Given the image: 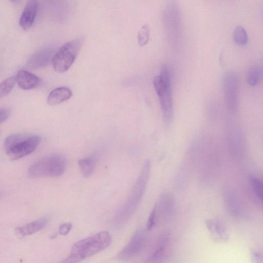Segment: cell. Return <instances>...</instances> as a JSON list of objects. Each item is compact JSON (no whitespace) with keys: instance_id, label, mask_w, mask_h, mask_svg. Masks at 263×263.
Segmentation results:
<instances>
[{"instance_id":"cell-15","label":"cell","mask_w":263,"mask_h":263,"mask_svg":"<svg viewBox=\"0 0 263 263\" xmlns=\"http://www.w3.org/2000/svg\"><path fill=\"white\" fill-rule=\"evenodd\" d=\"M72 95L71 90L66 87H59L52 90L48 95L47 102L50 105H55L69 99Z\"/></svg>"},{"instance_id":"cell-14","label":"cell","mask_w":263,"mask_h":263,"mask_svg":"<svg viewBox=\"0 0 263 263\" xmlns=\"http://www.w3.org/2000/svg\"><path fill=\"white\" fill-rule=\"evenodd\" d=\"M170 239V234L164 232L159 236L157 246L153 253L147 259V263H160L166 252V249Z\"/></svg>"},{"instance_id":"cell-27","label":"cell","mask_w":263,"mask_h":263,"mask_svg":"<svg viewBox=\"0 0 263 263\" xmlns=\"http://www.w3.org/2000/svg\"><path fill=\"white\" fill-rule=\"evenodd\" d=\"M80 261H81L77 256L70 253L67 257L59 263H79Z\"/></svg>"},{"instance_id":"cell-12","label":"cell","mask_w":263,"mask_h":263,"mask_svg":"<svg viewBox=\"0 0 263 263\" xmlns=\"http://www.w3.org/2000/svg\"><path fill=\"white\" fill-rule=\"evenodd\" d=\"M53 52L50 48H44L36 51L28 59V67L36 69L47 66L52 61L54 55Z\"/></svg>"},{"instance_id":"cell-3","label":"cell","mask_w":263,"mask_h":263,"mask_svg":"<svg viewBox=\"0 0 263 263\" xmlns=\"http://www.w3.org/2000/svg\"><path fill=\"white\" fill-rule=\"evenodd\" d=\"M111 241L112 238L109 232L101 231L76 242L70 253L82 261L105 250Z\"/></svg>"},{"instance_id":"cell-7","label":"cell","mask_w":263,"mask_h":263,"mask_svg":"<svg viewBox=\"0 0 263 263\" xmlns=\"http://www.w3.org/2000/svg\"><path fill=\"white\" fill-rule=\"evenodd\" d=\"M163 23L168 40L173 47H176L180 41L181 21L178 6L171 2L163 12Z\"/></svg>"},{"instance_id":"cell-19","label":"cell","mask_w":263,"mask_h":263,"mask_svg":"<svg viewBox=\"0 0 263 263\" xmlns=\"http://www.w3.org/2000/svg\"><path fill=\"white\" fill-rule=\"evenodd\" d=\"M262 76V67L259 65H255L248 71L246 75V80L250 85L255 86L260 82Z\"/></svg>"},{"instance_id":"cell-2","label":"cell","mask_w":263,"mask_h":263,"mask_svg":"<svg viewBox=\"0 0 263 263\" xmlns=\"http://www.w3.org/2000/svg\"><path fill=\"white\" fill-rule=\"evenodd\" d=\"M153 84L158 96L164 120L166 124L172 121L173 114L171 74L168 66L163 64L159 75L153 79Z\"/></svg>"},{"instance_id":"cell-11","label":"cell","mask_w":263,"mask_h":263,"mask_svg":"<svg viewBox=\"0 0 263 263\" xmlns=\"http://www.w3.org/2000/svg\"><path fill=\"white\" fill-rule=\"evenodd\" d=\"M38 9V2L35 0L27 2L20 18V25L25 30H29L33 24Z\"/></svg>"},{"instance_id":"cell-22","label":"cell","mask_w":263,"mask_h":263,"mask_svg":"<svg viewBox=\"0 0 263 263\" xmlns=\"http://www.w3.org/2000/svg\"><path fill=\"white\" fill-rule=\"evenodd\" d=\"M251 186L258 198L262 201L263 196V185L261 180L254 176L249 177Z\"/></svg>"},{"instance_id":"cell-25","label":"cell","mask_w":263,"mask_h":263,"mask_svg":"<svg viewBox=\"0 0 263 263\" xmlns=\"http://www.w3.org/2000/svg\"><path fill=\"white\" fill-rule=\"evenodd\" d=\"M72 228L70 223H65L61 225L59 228V233L62 235H67Z\"/></svg>"},{"instance_id":"cell-8","label":"cell","mask_w":263,"mask_h":263,"mask_svg":"<svg viewBox=\"0 0 263 263\" xmlns=\"http://www.w3.org/2000/svg\"><path fill=\"white\" fill-rule=\"evenodd\" d=\"M222 89L226 105L230 111L235 112L239 106V79L233 71L226 72L222 78Z\"/></svg>"},{"instance_id":"cell-20","label":"cell","mask_w":263,"mask_h":263,"mask_svg":"<svg viewBox=\"0 0 263 263\" xmlns=\"http://www.w3.org/2000/svg\"><path fill=\"white\" fill-rule=\"evenodd\" d=\"M16 83V76L6 78L0 83V99L7 95Z\"/></svg>"},{"instance_id":"cell-1","label":"cell","mask_w":263,"mask_h":263,"mask_svg":"<svg viewBox=\"0 0 263 263\" xmlns=\"http://www.w3.org/2000/svg\"><path fill=\"white\" fill-rule=\"evenodd\" d=\"M150 170L151 162L146 160L125 202L114 218L113 222L116 227L124 224L137 210L144 193Z\"/></svg>"},{"instance_id":"cell-4","label":"cell","mask_w":263,"mask_h":263,"mask_svg":"<svg viewBox=\"0 0 263 263\" xmlns=\"http://www.w3.org/2000/svg\"><path fill=\"white\" fill-rule=\"evenodd\" d=\"M40 141L41 138L37 136L15 134L6 138L4 148L9 158L15 160L32 153Z\"/></svg>"},{"instance_id":"cell-10","label":"cell","mask_w":263,"mask_h":263,"mask_svg":"<svg viewBox=\"0 0 263 263\" xmlns=\"http://www.w3.org/2000/svg\"><path fill=\"white\" fill-rule=\"evenodd\" d=\"M205 223L215 241L227 242L228 240V230L224 222L221 219L216 218L208 219Z\"/></svg>"},{"instance_id":"cell-26","label":"cell","mask_w":263,"mask_h":263,"mask_svg":"<svg viewBox=\"0 0 263 263\" xmlns=\"http://www.w3.org/2000/svg\"><path fill=\"white\" fill-rule=\"evenodd\" d=\"M11 114V110L8 108H0V124L6 120Z\"/></svg>"},{"instance_id":"cell-24","label":"cell","mask_w":263,"mask_h":263,"mask_svg":"<svg viewBox=\"0 0 263 263\" xmlns=\"http://www.w3.org/2000/svg\"><path fill=\"white\" fill-rule=\"evenodd\" d=\"M157 213L156 206L154 208L151 212L146 223V229L148 231L152 230L155 226L157 220Z\"/></svg>"},{"instance_id":"cell-21","label":"cell","mask_w":263,"mask_h":263,"mask_svg":"<svg viewBox=\"0 0 263 263\" xmlns=\"http://www.w3.org/2000/svg\"><path fill=\"white\" fill-rule=\"evenodd\" d=\"M234 41L238 45H245L248 40L247 32L242 26H237L233 32Z\"/></svg>"},{"instance_id":"cell-23","label":"cell","mask_w":263,"mask_h":263,"mask_svg":"<svg viewBox=\"0 0 263 263\" xmlns=\"http://www.w3.org/2000/svg\"><path fill=\"white\" fill-rule=\"evenodd\" d=\"M150 34V28L147 24L144 25L140 29L138 34V43L141 46L145 45L148 42Z\"/></svg>"},{"instance_id":"cell-18","label":"cell","mask_w":263,"mask_h":263,"mask_svg":"<svg viewBox=\"0 0 263 263\" xmlns=\"http://www.w3.org/2000/svg\"><path fill=\"white\" fill-rule=\"evenodd\" d=\"M226 205L230 214L235 218L241 215V210L237 198L233 194L229 193L226 196Z\"/></svg>"},{"instance_id":"cell-5","label":"cell","mask_w":263,"mask_h":263,"mask_svg":"<svg viewBox=\"0 0 263 263\" xmlns=\"http://www.w3.org/2000/svg\"><path fill=\"white\" fill-rule=\"evenodd\" d=\"M65 158L59 155L47 156L33 163L28 169L29 175L33 178L57 177L64 172Z\"/></svg>"},{"instance_id":"cell-9","label":"cell","mask_w":263,"mask_h":263,"mask_svg":"<svg viewBox=\"0 0 263 263\" xmlns=\"http://www.w3.org/2000/svg\"><path fill=\"white\" fill-rule=\"evenodd\" d=\"M146 239L145 231L139 229L134 233L128 243L118 253L117 258L124 261L137 255L144 248Z\"/></svg>"},{"instance_id":"cell-6","label":"cell","mask_w":263,"mask_h":263,"mask_svg":"<svg viewBox=\"0 0 263 263\" xmlns=\"http://www.w3.org/2000/svg\"><path fill=\"white\" fill-rule=\"evenodd\" d=\"M83 38L80 37L64 44L54 54L53 68L58 73H63L73 63L82 46Z\"/></svg>"},{"instance_id":"cell-13","label":"cell","mask_w":263,"mask_h":263,"mask_svg":"<svg viewBox=\"0 0 263 263\" xmlns=\"http://www.w3.org/2000/svg\"><path fill=\"white\" fill-rule=\"evenodd\" d=\"M16 79L19 87L24 90L35 88L39 86L42 82L39 77L23 69L18 71Z\"/></svg>"},{"instance_id":"cell-17","label":"cell","mask_w":263,"mask_h":263,"mask_svg":"<svg viewBox=\"0 0 263 263\" xmlns=\"http://www.w3.org/2000/svg\"><path fill=\"white\" fill-rule=\"evenodd\" d=\"M78 164L84 177H89L93 173L96 164V157L91 156L79 160Z\"/></svg>"},{"instance_id":"cell-28","label":"cell","mask_w":263,"mask_h":263,"mask_svg":"<svg viewBox=\"0 0 263 263\" xmlns=\"http://www.w3.org/2000/svg\"><path fill=\"white\" fill-rule=\"evenodd\" d=\"M252 263H262V255L257 251H253L251 254Z\"/></svg>"},{"instance_id":"cell-16","label":"cell","mask_w":263,"mask_h":263,"mask_svg":"<svg viewBox=\"0 0 263 263\" xmlns=\"http://www.w3.org/2000/svg\"><path fill=\"white\" fill-rule=\"evenodd\" d=\"M46 218L38 219L15 229V233L20 237L34 234L43 229L47 223Z\"/></svg>"}]
</instances>
